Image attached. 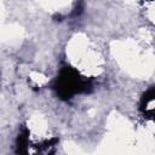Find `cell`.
<instances>
[{
    "mask_svg": "<svg viewBox=\"0 0 155 155\" xmlns=\"http://www.w3.org/2000/svg\"><path fill=\"white\" fill-rule=\"evenodd\" d=\"M91 87V81L70 65L61 68L59 74L53 82V90L63 101H68L79 93H86Z\"/></svg>",
    "mask_w": 155,
    "mask_h": 155,
    "instance_id": "6da1fadb",
    "label": "cell"
},
{
    "mask_svg": "<svg viewBox=\"0 0 155 155\" xmlns=\"http://www.w3.org/2000/svg\"><path fill=\"white\" fill-rule=\"evenodd\" d=\"M155 101V86H151L144 94H143V97H142V99H140V104H139V107H140V110L143 111L151 102H154Z\"/></svg>",
    "mask_w": 155,
    "mask_h": 155,
    "instance_id": "7a4b0ae2",
    "label": "cell"
},
{
    "mask_svg": "<svg viewBox=\"0 0 155 155\" xmlns=\"http://www.w3.org/2000/svg\"><path fill=\"white\" fill-rule=\"evenodd\" d=\"M82 10H84V2L80 1L79 4H76V6H75V8H74V11L71 13V16H79L82 12Z\"/></svg>",
    "mask_w": 155,
    "mask_h": 155,
    "instance_id": "3957f363",
    "label": "cell"
}]
</instances>
